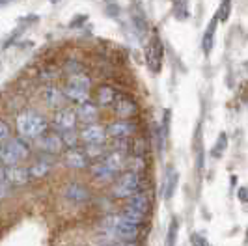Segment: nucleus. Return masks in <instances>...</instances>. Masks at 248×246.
Instances as JSON below:
<instances>
[{
	"label": "nucleus",
	"mask_w": 248,
	"mask_h": 246,
	"mask_svg": "<svg viewBox=\"0 0 248 246\" xmlns=\"http://www.w3.org/2000/svg\"><path fill=\"white\" fill-rule=\"evenodd\" d=\"M15 127L17 135L26 142H36L39 136H43L49 131L47 118L36 108H25L15 116Z\"/></svg>",
	"instance_id": "nucleus-1"
},
{
	"label": "nucleus",
	"mask_w": 248,
	"mask_h": 246,
	"mask_svg": "<svg viewBox=\"0 0 248 246\" xmlns=\"http://www.w3.org/2000/svg\"><path fill=\"white\" fill-rule=\"evenodd\" d=\"M30 153H32L30 144L23 138H19V136H13L6 144L0 146V164L2 166L23 164L25 160L30 159Z\"/></svg>",
	"instance_id": "nucleus-2"
},
{
	"label": "nucleus",
	"mask_w": 248,
	"mask_h": 246,
	"mask_svg": "<svg viewBox=\"0 0 248 246\" xmlns=\"http://www.w3.org/2000/svg\"><path fill=\"white\" fill-rule=\"evenodd\" d=\"M140 190H144L142 175L125 170L114 179V183L110 186V196L114 200H127V198H131L133 194L140 192Z\"/></svg>",
	"instance_id": "nucleus-3"
},
{
	"label": "nucleus",
	"mask_w": 248,
	"mask_h": 246,
	"mask_svg": "<svg viewBox=\"0 0 248 246\" xmlns=\"http://www.w3.org/2000/svg\"><path fill=\"white\" fill-rule=\"evenodd\" d=\"M62 90L67 101H71L75 105L84 103L92 97V78L86 73L69 75Z\"/></svg>",
	"instance_id": "nucleus-4"
},
{
	"label": "nucleus",
	"mask_w": 248,
	"mask_h": 246,
	"mask_svg": "<svg viewBox=\"0 0 248 246\" xmlns=\"http://www.w3.org/2000/svg\"><path fill=\"white\" fill-rule=\"evenodd\" d=\"M144 56H146V65L151 73H161L162 62H164V45L157 32L149 36L148 43L144 47Z\"/></svg>",
	"instance_id": "nucleus-5"
},
{
	"label": "nucleus",
	"mask_w": 248,
	"mask_h": 246,
	"mask_svg": "<svg viewBox=\"0 0 248 246\" xmlns=\"http://www.w3.org/2000/svg\"><path fill=\"white\" fill-rule=\"evenodd\" d=\"M36 146L43 155H49V157L62 155L63 151H65V146H63L60 135H58V133H49V131H47L43 136L37 138Z\"/></svg>",
	"instance_id": "nucleus-6"
},
{
	"label": "nucleus",
	"mask_w": 248,
	"mask_h": 246,
	"mask_svg": "<svg viewBox=\"0 0 248 246\" xmlns=\"http://www.w3.org/2000/svg\"><path fill=\"white\" fill-rule=\"evenodd\" d=\"M62 196L69 201V203H75V205H82V203H88L90 198H92V190L88 188L84 183L80 181H71L63 186Z\"/></svg>",
	"instance_id": "nucleus-7"
},
{
	"label": "nucleus",
	"mask_w": 248,
	"mask_h": 246,
	"mask_svg": "<svg viewBox=\"0 0 248 246\" xmlns=\"http://www.w3.org/2000/svg\"><path fill=\"white\" fill-rule=\"evenodd\" d=\"M78 138H80V142L88 146V144H107V140H108V135H107V129H105V125H101V123H88L84 125L80 131H78Z\"/></svg>",
	"instance_id": "nucleus-8"
},
{
	"label": "nucleus",
	"mask_w": 248,
	"mask_h": 246,
	"mask_svg": "<svg viewBox=\"0 0 248 246\" xmlns=\"http://www.w3.org/2000/svg\"><path fill=\"white\" fill-rule=\"evenodd\" d=\"M112 114L116 116V120H133L138 114V103L133 97L122 93L112 105Z\"/></svg>",
	"instance_id": "nucleus-9"
},
{
	"label": "nucleus",
	"mask_w": 248,
	"mask_h": 246,
	"mask_svg": "<svg viewBox=\"0 0 248 246\" xmlns=\"http://www.w3.org/2000/svg\"><path fill=\"white\" fill-rule=\"evenodd\" d=\"M77 123H78V120H77L75 108H71V107H63V108L54 112V116H52V127L56 133L77 129Z\"/></svg>",
	"instance_id": "nucleus-10"
},
{
	"label": "nucleus",
	"mask_w": 248,
	"mask_h": 246,
	"mask_svg": "<svg viewBox=\"0 0 248 246\" xmlns=\"http://www.w3.org/2000/svg\"><path fill=\"white\" fill-rule=\"evenodd\" d=\"M41 101L43 105L50 108V110H60L65 107V95H63V90L58 88L56 84H47L45 88H41Z\"/></svg>",
	"instance_id": "nucleus-11"
},
{
	"label": "nucleus",
	"mask_w": 248,
	"mask_h": 246,
	"mask_svg": "<svg viewBox=\"0 0 248 246\" xmlns=\"http://www.w3.org/2000/svg\"><path fill=\"white\" fill-rule=\"evenodd\" d=\"M107 135L112 140H120V138H131L137 133L138 125L133 120H114L107 127Z\"/></svg>",
	"instance_id": "nucleus-12"
},
{
	"label": "nucleus",
	"mask_w": 248,
	"mask_h": 246,
	"mask_svg": "<svg viewBox=\"0 0 248 246\" xmlns=\"http://www.w3.org/2000/svg\"><path fill=\"white\" fill-rule=\"evenodd\" d=\"M138 235H140V226L125 220L124 216L118 213L116 215V224H114V237H116V241H137Z\"/></svg>",
	"instance_id": "nucleus-13"
},
{
	"label": "nucleus",
	"mask_w": 248,
	"mask_h": 246,
	"mask_svg": "<svg viewBox=\"0 0 248 246\" xmlns=\"http://www.w3.org/2000/svg\"><path fill=\"white\" fill-rule=\"evenodd\" d=\"M4 179H6L8 186H25L32 181L30 173H28V166H23V164L6 166L4 168Z\"/></svg>",
	"instance_id": "nucleus-14"
},
{
	"label": "nucleus",
	"mask_w": 248,
	"mask_h": 246,
	"mask_svg": "<svg viewBox=\"0 0 248 246\" xmlns=\"http://www.w3.org/2000/svg\"><path fill=\"white\" fill-rule=\"evenodd\" d=\"M62 155H63V164H65L69 170H77V172H80V170H86L88 166L92 164V162L88 160L84 149H80V148L65 149Z\"/></svg>",
	"instance_id": "nucleus-15"
},
{
	"label": "nucleus",
	"mask_w": 248,
	"mask_h": 246,
	"mask_svg": "<svg viewBox=\"0 0 248 246\" xmlns=\"http://www.w3.org/2000/svg\"><path fill=\"white\" fill-rule=\"evenodd\" d=\"M75 114H77V120L82 122L84 125L88 123H95L99 120V107L95 105V101L88 99L84 103H78L75 105Z\"/></svg>",
	"instance_id": "nucleus-16"
},
{
	"label": "nucleus",
	"mask_w": 248,
	"mask_h": 246,
	"mask_svg": "<svg viewBox=\"0 0 248 246\" xmlns=\"http://www.w3.org/2000/svg\"><path fill=\"white\" fill-rule=\"evenodd\" d=\"M122 95V92H118L112 84H101L95 92V105L99 108H112V105L118 101V97Z\"/></svg>",
	"instance_id": "nucleus-17"
},
{
	"label": "nucleus",
	"mask_w": 248,
	"mask_h": 246,
	"mask_svg": "<svg viewBox=\"0 0 248 246\" xmlns=\"http://www.w3.org/2000/svg\"><path fill=\"white\" fill-rule=\"evenodd\" d=\"M54 168V162H52V157L49 155H43L41 159H37L36 162H32L28 166V173H30V179L32 181H39V179H45Z\"/></svg>",
	"instance_id": "nucleus-18"
},
{
	"label": "nucleus",
	"mask_w": 248,
	"mask_h": 246,
	"mask_svg": "<svg viewBox=\"0 0 248 246\" xmlns=\"http://www.w3.org/2000/svg\"><path fill=\"white\" fill-rule=\"evenodd\" d=\"M125 207L138 211V213H142V215L148 216L149 209H151V198H149V194L146 190H140V192H137V194H133L131 198L125 200Z\"/></svg>",
	"instance_id": "nucleus-19"
},
{
	"label": "nucleus",
	"mask_w": 248,
	"mask_h": 246,
	"mask_svg": "<svg viewBox=\"0 0 248 246\" xmlns=\"http://www.w3.org/2000/svg\"><path fill=\"white\" fill-rule=\"evenodd\" d=\"M217 26H218V21L213 17L209 21V25L205 28V32L202 34V50L205 54V58H209L213 52V47H215V34H217Z\"/></svg>",
	"instance_id": "nucleus-20"
},
{
	"label": "nucleus",
	"mask_w": 248,
	"mask_h": 246,
	"mask_svg": "<svg viewBox=\"0 0 248 246\" xmlns=\"http://www.w3.org/2000/svg\"><path fill=\"white\" fill-rule=\"evenodd\" d=\"M179 183V173L174 166H168L166 168V177H164V186H162V192H164V200H170L175 194V188Z\"/></svg>",
	"instance_id": "nucleus-21"
},
{
	"label": "nucleus",
	"mask_w": 248,
	"mask_h": 246,
	"mask_svg": "<svg viewBox=\"0 0 248 246\" xmlns=\"http://www.w3.org/2000/svg\"><path fill=\"white\" fill-rule=\"evenodd\" d=\"M84 153H86V157L90 162H95V160L103 159L108 151H110V148L107 146V144H88V146H84Z\"/></svg>",
	"instance_id": "nucleus-22"
},
{
	"label": "nucleus",
	"mask_w": 248,
	"mask_h": 246,
	"mask_svg": "<svg viewBox=\"0 0 248 246\" xmlns=\"http://www.w3.org/2000/svg\"><path fill=\"white\" fill-rule=\"evenodd\" d=\"M172 12L177 21H186L190 17V0H172Z\"/></svg>",
	"instance_id": "nucleus-23"
},
{
	"label": "nucleus",
	"mask_w": 248,
	"mask_h": 246,
	"mask_svg": "<svg viewBox=\"0 0 248 246\" xmlns=\"http://www.w3.org/2000/svg\"><path fill=\"white\" fill-rule=\"evenodd\" d=\"M232 8H233V0H222L220 6L217 8L215 19H217L218 23H228L230 17H232Z\"/></svg>",
	"instance_id": "nucleus-24"
},
{
	"label": "nucleus",
	"mask_w": 248,
	"mask_h": 246,
	"mask_svg": "<svg viewBox=\"0 0 248 246\" xmlns=\"http://www.w3.org/2000/svg\"><path fill=\"white\" fill-rule=\"evenodd\" d=\"M226 149H228V136H226V133H220L218 138L215 140V144H213L211 157L213 159H222L224 153H226Z\"/></svg>",
	"instance_id": "nucleus-25"
},
{
	"label": "nucleus",
	"mask_w": 248,
	"mask_h": 246,
	"mask_svg": "<svg viewBox=\"0 0 248 246\" xmlns=\"http://www.w3.org/2000/svg\"><path fill=\"white\" fill-rule=\"evenodd\" d=\"M60 138H62L63 146L65 149H71V148H78L80 144V138H78V131L77 129H71V131H63V133H58Z\"/></svg>",
	"instance_id": "nucleus-26"
},
{
	"label": "nucleus",
	"mask_w": 248,
	"mask_h": 246,
	"mask_svg": "<svg viewBox=\"0 0 248 246\" xmlns=\"http://www.w3.org/2000/svg\"><path fill=\"white\" fill-rule=\"evenodd\" d=\"M125 170L140 173V175H142L144 170H146V159H144L142 155H133L131 159H127V166H125Z\"/></svg>",
	"instance_id": "nucleus-27"
},
{
	"label": "nucleus",
	"mask_w": 248,
	"mask_h": 246,
	"mask_svg": "<svg viewBox=\"0 0 248 246\" xmlns=\"http://www.w3.org/2000/svg\"><path fill=\"white\" fill-rule=\"evenodd\" d=\"M177 233H179V220L172 218L170 226H168V231H166V246H175L177 245Z\"/></svg>",
	"instance_id": "nucleus-28"
},
{
	"label": "nucleus",
	"mask_w": 248,
	"mask_h": 246,
	"mask_svg": "<svg viewBox=\"0 0 248 246\" xmlns=\"http://www.w3.org/2000/svg\"><path fill=\"white\" fill-rule=\"evenodd\" d=\"M120 215L124 216L125 220L133 222V224H137V226H142V224L146 222V215H142V213H138V211L129 209V207H124Z\"/></svg>",
	"instance_id": "nucleus-29"
},
{
	"label": "nucleus",
	"mask_w": 248,
	"mask_h": 246,
	"mask_svg": "<svg viewBox=\"0 0 248 246\" xmlns=\"http://www.w3.org/2000/svg\"><path fill=\"white\" fill-rule=\"evenodd\" d=\"M10 138H13V131L6 120H0V146L6 144Z\"/></svg>",
	"instance_id": "nucleus-30"
},
{
	"label": "nucleus",
	"mask_w": 248,
	"mask_h": 246,
	"mask_svg": "<svg viewBox=\"0 0 248 246\" xmlns=\"http://www.w3.org/2000/svg\"><path fill=\"white\" fill-rule=\"evenodd\" d=\"M39 78L43 80V82H47V84H52L56 78H58V71L54 69V67H43L41 69V73H39Z\"/></svg>",
	"instance_id": "nucleus-31"
},
{
	"label": "nucleus",
	"mask_w": 248,
	"mask_h": 246,
	"mask_svg": "<svg viewBox=\"0 0 248 246\" xmlns=\"http://www.w3.org/2000/svg\"><path fill=\"white\" fill-rule=\"evenodd\" d=\"M170 116H172V110L170 108H166L164 110V118H162V123L159 125L162 131V136L166 138V142H168V138H170Z\"/></svg>",
	"instance_id": "nucleus-32"
},
{
	"label": "nucleus",
	"mask_w": 248,
	"mask_h": 246,
	"mask_svg": "<svg viewBox=\"0 0 248 246\" xmlns=\"http://www.w3.org/2000/svg\"><path fill=\"white\" fill-rule=\"evenodd\" d=\"M190 243H192V246H211L209 243H207V239H205L203 235H200V233H192V237H190Z\"/></svg>",
	"instance_id": "nucleus-33"
},
{
	"label": "nucleus",
	"mask_w": 248,
	"mask_h": 246,
	"mask_svg": "<svg viewBox=\"0 0 248 246\" xmlns=\"http://www.w3.org/2000/svg\"><path fill=\"white\" fill-rule=\"evenodd\" d=\"M144 153H146V140L138 138L137 142H135V155H142L144 157Z\"/></svg>",
	"instance_id": "nucleus-34"
},
{
	"label": "nucleus",
	"mask_w": 248,
	"mask_h": 246,
	"mask_svg": "<svg viewBox=\"0 0 248 246\" xmlns=\"http://www.w3.org/2000/svg\"><path fill=\"white\" fill-rule=\"evenodd\" d=\"M237 196H239V200H241L243 203H248V188L247 186H241L239 192H237Z\"/></svg>",
	"instance_id": "nucleus-35"
},
{
	"label": "nucleus",
	"mask_w": 248,
	"mask_h": 246,
	"mask_svg": "<svg viewBox=\"0 0 248 246\" xmlns=\"http://www.w3.org/2000/svg\"><path fill=\"white\" fill-rule=\"evenodd\" d=\"M116 246H138L137 241H116Z\"/></svg>",
	"instance_id": "nucleus-36"
},
{
	"label": "nucleus",
	"mask_w": 248,
	"mask_h": 246,
	"mask_svg": "<svg viewBox=\"0 0 248 246\" xmlns=\"http://www.w3.org/2000/svg\"><path fill=\"white\" fill-rule=\"evenodd\" d=\"M99 246H116V241H114V243H103V245H99Z\"/></svg>",
	"instance_id": "nucleus-37"
},
{
	"label": "nucleus",
	"mask_w": 248,
	"mask_h": 246,
	"mask_svg": "<svg viewBox=\"0 0 248 246\" xmlns=\"http://www.w3.org/2000/svg\"><path fill=\"white\" fill-rule=\"evenodd\" d=\"M8 2H12V0H0V6H4V4H8Z\"/></svg>",
	"instance_id": "nucleus-38"
},
{
	"label": "nucleus",
	"mask_w": 248,
	"mask_h": 246,
	"mask_svg": "<svg viewBox=\"0 0 248 246\" xmlns=\"http://www.w3.org/2000/svg\"><path fill=\"white\" fill-rule=\"evenodd\" d=\"M52 2H58V0H52Z\"/></svg>",
	"instance_id": "nucleus-39"
}]
</instances>
